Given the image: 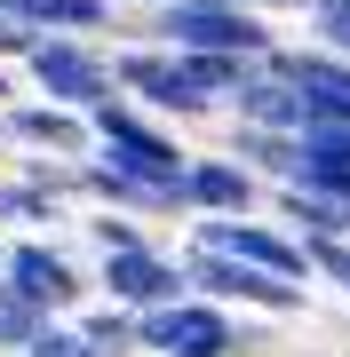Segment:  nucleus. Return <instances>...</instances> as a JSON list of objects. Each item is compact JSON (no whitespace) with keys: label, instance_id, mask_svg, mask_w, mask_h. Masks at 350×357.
<instances>
[{"label":"nucleus","instance_id":"f257e3e1","mask_svg":"<svg viewBox=\"0 0 350 357\" xmlns=\"http://www.w3.org/2000/svg\"><path fill=\"white\" fill-rule=\"evenodd\" d=\"M152 48H191V56H247V64H271V16H247L231 0H183V8H152L143 16Z\"/></svg>","mask_w":350,"mask_h":357},{"label":"nucleus","instance_id":"f03ea898","mask_svg":"<svg viewBox=\"0 0 350 357\" xmlns=\"http://www.w3.org/2000/svg\"><path fill=\"white\" fill-rule=\"evenodd\" d=\"M88 135H96V159H112V167H128V175H143V183H183V143L175 135H159L152 119H143V103H128V96H104L88 112Z\"/></svg>","mask_w":350,"mask_h":357},{"label":"nucleus","instance_id":"7ed1b4c3","mask_svg":"<svg viewBox=\"0 0 350 357\" xmlns=\"http://www.w3.org/2000/svg\"><path fill=\"white\" fill-rule=\"evenodd\" d=\"M191 246L231 255V262H255V270H271V278L311 286V246H302L286 222H271V215H191Z\"/></svg>","mask_w":350,"mask_h":357},{"label":"nucleus","instance_id":"20e7f679","mask_svg":"<svg viewBox=\"0 0 350 357\" xmlns=\"http://www.w3.org/2000/svg\"><path fill=\"white\" fill-rule=\"evenodd\" d=\"M24 79L40 88V103H64V112H96L104 96H119L112 48H96V40H32Z\"/></svg>","mask_w":350,"mask_h":357},{"label":"nucleus","instance_id":"39448f33","mask_svg":"<svg viewBox=\"0 0 350 357\" xmlns=\"http://www.w3.org/2000/svg\"><path fill=\"white\" fill-rule=\"evenodd\" d=\"M112 79H119V96L143 103V112H183V119H199V112H215V96L199 88V72H191V56H175V48H112Z\"/></svg>","mask_w":350,"mask_h":357},{"label":"nucleus","instance_id":"423d86ee","mask_svg":"<svg viewBox=\"0 0 350 357\" xmlns=\"http://www.w3.org/2000/svg\"><path fill=\"white\" fill-rule=\"evenodd\" d=\"M183 278H191L199 302H247V310H263V318H295L302 302H311V286H295V278H271V270H255V262H231V255H207V246H191L183 255Z\"/></svg>","mask_w":350,"mask_h":357},{"label":"nucleus","instance_id":"0eeeda50","mask_svg":"<svg viewBox=\"0 0 350 357\" xmlns=\"http://www.w3.org/2000/svg\"><path fill=\"white\" fill-rule=\"evenodd\" d=\"M136 326H143V357H239V326L215 302H199V294L143 310Z\"/></svg>","mask_w":350,"mask_h":357},{"label":"nucleus","instance_id":"6e6552de","mask_svg":"<svg viewBox=\"0 0 350 357\" xmlns=\"http://www.w3.org/2000/svg\"><path fill=\"white\" fill-rule=\"evenodd\" d=\"M96 286H104V302L119 310H159V302H183L191 294V278H183V255H168V246H136V255H104L96 262Z\"/></svg>","mask_w":350,"mask_h":357},{"label":"nucleus","instance_id":"1a4fd4ad","mask_svg":"<svg viewBox=\"0 0 350 357\" xmlns=\"http://www.w3.org/2000/svg\"><path fill=\"white\" fill-rule=\"evenodd\" d=\"M0 278L16 294H32L48 318H72V310L88 302V278H80V262L56 238H8V270H0Z\"/></svg>","mask_w":350,"mask_h":357},{"label":"nucleus","instance_id":"9d476101","mask_svg":"<svg viewBox=\"0 0 350 357\" xmlns=\"http://www.w3.org/2000/svg\"><path fill=\"white\" fill-rule=\"evenodd\" d=\"M0 135L24 143L32 159H88V112H64V103H0Z\"/></svg>","mask_w":350,"mask_h":357},{"label":"nucleus","instance_id":"9b49d317","mask_svg":"<svg viewBox=\"0 0 350 357\" xmlns=\"http://www.w3.org/2000/svg\"><path fill=\"white\" fill-rule=\"evenodd\" d=\"M263 191H271V183H255L231 151H207V159L183 167V199H191V215H255Z\"/></svg>","mask_w":350,"mask_h":357},{"label":"nucleus","instance_id":"f8f14e48","mask_svg":"<svg viewBox=\"0 0 350 357\" xmlns=\"http://www.w3.org/2000/svg\"><path fill=\"white\" fill-rule=\"evenodd\" d=\"M0 16H16L32 40H104V32H119L112 0H0Z\"/></svg>","mask_w":350,"mask_h":357},{"label":"nucleus","instance_id":"ddd939ff","mask_svg":"<svg viewBox=\"0 0 350 357\" xmlns=\"http://www.w3.org/2000/svg\"><path fill=\"white\" fill-rule=\"evenodd\" d=\"M231 112H239V128H271V135H302L311 128V103H302L271 64H255L239 79V96H231Z\"/></svg>","mask_w":350,"mask_h":357},{"label":"nucleus","instance_id":"4468645a","mask_svg":"<svg viewBox=\"0 0 350 357\" xmlns=\"http://www.w3.org/2000/svg\"><path fill=\"white\" fill-rule=\"evenodd\" d=\"M64 206H72V191H56V183H40V175H0V238H8V230H56Z\"/></svg>","mask_w":350,"mask_h":357},{"label":"nucleus","instance_id":"2eb2a0df","mask_svg":"<svg viewBox=\"0 0 350 357\" xmlns=\"http://www.w3.org/2000/svg\"><path fill=\"white\" fill-rule=\"evenodd\" d=\"M231 159L247 167L255 183H271V191H286L302 167V135H271V128H231Z\"/></svg>","mask_w":350,"mask_h":357},{"label":"nucleus","instance_id":"dca6fc26","mask_svg":"<svg viewBox=\"0 0 350 357\" xmlns=\"http://www.w3.org/2000/svg\"><path fill=\"white\" fill-rule=\"evenodd\" d=\"M271 222H286L302 246L311 238H350V206L326 191H271Z\"/></svg>","mask_w":350,"mask_h":357},{"label":"nucleus","instance_id":"f3484780","mask_svg":"<svg viewBox=\"0 0 350 357\" xmlns=\"http://www.w3.org/2000/svg\"><path fill=\"white\" fill-rule=\"evenodd\" d=\"M80 333H88L104 357H143V326H136V310H119V302H104V310H80L72 318Z\"/></svg>","mask_w":350,"mask_h":357},{"label":"nucleus","instance_id":"a211bd4d","mask_svg":"<svg viewBox=\"0 0 350 357\" xmlns=\"http://www.w3.org/2000/svg\"><path fill=\"white\" fill-rule=\"evenodd\" d=\"M48 326H56V318L32 302V294H16L8 278H0V349H8V357H24V349H32Z\"/></svg>","mask_w":350,"mask_h":357},{"label":"nucleus","instance_id":"6ab92c4d","mask_svg":"<svg viewBox=\"0 0 350 357\" xmlns=\"http://www.w3.org/2000/svg\"><path fill=\"white\" fill-rule=\"evenodd\" d=\"M88 238H96V255H136V246H159V238H152V222L112 215V206H96V215H88Z\"/></svg>","mask_w":350,"mask_h":357},{"label":"nucleus","instance_id":"aec40b11","mask_svg":"<svg viewBox=\"0 0 350 357\" xmlns=\"http://www.w3.org/2000/svg\"><path fill=\"white\" fill-rule=\"evenodd\" d=\"M24 357H104V349H96V342H88V333H80L72 318H56V326L40 333V342H32Z\"/></svg>","mask_w":350,"mask_h":357},{"label":"nucleus","instance_id":"412c9836","mask_svg":"<svg viewBox=\"0 0 350 357\" xmlns=\"http://www.w3.org/2000/svg\"><path fill=\"white\" fill-rule=\"evenodd\" d=\"M311 270L350 302V238H311Z\"/></svg>","mask_w":350,"mask_h":357},{"label":"nucleus","instance_id":"4be33fe9","mask_svg":"<svg viewBox=\"0 0 350 357\" xmlns=\"http://www.w3.org/2000/svg\"><path fill=\"white\" fill-rule=\"evenodd\" d=\"M8 56H16V64H24V56H32V32L16 24V16H0V64H8Z\"/></svg>","mask_w":350,"mask_h":357},{"label":"nucleus","instance_id":"5701e85b","mask_svg":"<svg viewBox=\"0 0 350 357\" xmlns=\"http://www.w3.org/2000/svg\"><path fill=\"white\" fill-rule=\"evenodd\" d=\"M231 8H247V16H311L319 0H231Z\"/></svg>","mask_w":350,"mask_h":357},{"label":"nucleus","instance_id":"b1692460","mask_svg":"<svg viewBox=\"0 0 350 357\" xmlns=\"http://www.w3.org/2000/svg\"><path fill=\"white\" fill-rule=\"evenodd\" d=\"M143 8H183V0H143Z\"/></svg>","mask_w":350,"mask_h":357},{"label":"nucleus","instance_id":"393cba45","mask_svg":"<svg viewBox=\"0 0 350 357\" xmlns=\"http://www.w3.org/2000/svg\"><path fill=\"white\" fill-rule=\"evenodd\" d=\"M0 103H8V72H0Z\"/></svg>","mask_w":350,"mask_h":357},{"label":"nucleus","instance_id":"a878e982","mask_svg":"<svg viewBox=\"0 0 350 357\" xmlns=\"http://www.w3.org/2000/svg\"><path fill=\"white\" fill-rule=\"evenodd\" d=\"M0 270H8V238H0Z\"/></svg>","mask_w":350,"mask_h":357}]
</instances>
